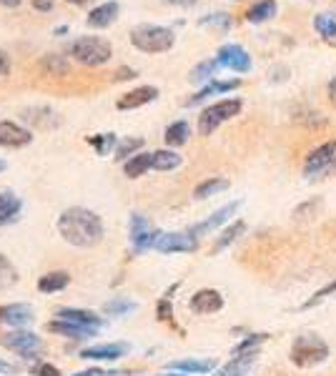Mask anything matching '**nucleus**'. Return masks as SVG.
Instances as JSON below:
<instances>
[{
	"mask_svg": "<svg viewBox=\"0 0 336 376\" xmlns=\"http://www.w3.org/2000/svg\"><path fill=\"white\" fill-rule=\"evenodd\" d=\"M58 233L71 246L91 248L103 241V221L95 211L73 206V209H66L60 213Z\"/></svg>",
	"mask_w": 336,
	"mask_h": 376,
	"instance_id": "f257e3e1",
	"label": "nucleus"
},
{
	"mask_svg": "<svg viewBox=\"0 0 336 376\" xmlns=\"http://www.w3.org/2000/svg\"><path fill=\"white\" fill-rule=\"evenodd\" d=\"M131 43L141 53L156 56V53L171 51L176 43V36L171 28H163V25H156V23H141L131 30Z\"/></svg>",
	"mask_w": 336,
	"mask_h": 376,
	"instance_id": "f03ea898",
	"label": "nucleus"
},
{
	"mask_svg": "<svg viewBox=\"0 0 336 376\" xmlns=\"http://www.w3.org/2000/svg\"><path fill=\"white\" fill-rule=\"evenodd\" d=\"M68 56L73 60H78L81 65L95 68V65H106L113 58V45L108 40H103V38L83 36L75 38L73 43L68 45Z\"/></svg>",
	"mask_w": 336,
	"mask_h": 376,
	"instance_id": "7ed1b4c3",
	"label": "nucleus"
},
{
	"mask_svg": "<svg viewBox=\"0 0 336 376\" xmlns=\"http://www.w3.org/2000/svg\"><path fill=\"white\" fill-rule=\"evenodd\" d=\"M329 356V346L322 336L316 333H301L296 336L291 344V362L301 369H309V366H316V364L326 362Z\"/></svg>",
	"mask_w": 336,
	"mask_h": 376,
	"instance_id": "20e7f679",
	"label": "nucleus"
},
{
	"mask_svg": "<svg viewBox=\"0 0 336 376\" xmlns=\"http://www.w3.org/2000/svg\"><path fill=\"white\" fill-rule=\"evenodd\" d=\"M241 108H243L241 98H224V101L211 103V106L201 110V116H198V133H201V136H211L221 124H226V121L239 116Z\"/></svg>",
	"mask_w": 336,
	"mask_h": 376,
	"instance_id": "39448f33",
	"label": "nucleus"
},
{
	"mask_svg": "<svg viewBox=\"0 0 336 376\" xmlns=\"http://www.w3.org/2000/svg\"><path fill=\"white\" fill-rule=\"evenodd\" d=\"M161 236H163V231H158L143 213H133L131 216V244H133V251L136 253L156 248V244H158Z\"/></svg>",
	"mask_w": 336,
	"mask_h": 376,
	"instance_id": "423d86ee",
	"label": "nucleus"
},
{
	"mask_svg": "<svg viewBox=\"0 0 336 376\" xmlns=\"http://www.w3.org/2000/svg\"><path fill=\"white\" fill-rule=\"evenodd\" d=\"M0 344L8 349V351H15L18 356L23 359H36L38 351L43 349V341L38 336L36 331H28V329H18V331H10L5 333Z\"/></svg>",
	"mask_w": 336,
	"mask_h": 376,
	"instance_id": "0eeeda50",
	"label": "nucleus"
},
{
	"mask_svg": "<svg viewBox=\"0 0 336 376\" xmlns=\"http://www.w3.org/2000/svg\"><path fill=\"white\" fill-rule=\"evenodd\" d=\"M216 60H219L221 68H228V71H234V73H249L251 71V56L243 51L239 43L221 45L219 53H216Z\"/></svg>",
	"mask_w": 336,
	"mask_h": 376,
	"instance_id": "6e6552de",
	"label": "nucleus"
},
{
	"mask_svg": "<svg viewBox=\"0 0 336 376\" xmlns=\"http://www.w3.org/2000/svg\"><path fill=\"white\" fill-rule=\"evenodd\" d=\"M334 161H336V141H326V143H322L319 148L311 151V156L304 163V176L314 178V176L324 174Z\"/></svg>",
	"mask_w": 336,
	"mask_h": 376,
	"instance_id": "1a4fd4ad",
	"label": "nucleus"
},
{
	"mask_svg": "<svg viewBox=\"0 0 336 376\" xmlns=\"http://www.w3.org/2000/svg\"><path fill=\"white\" fill-rule=\"evenodd\" d=\"M198 248V239L191 231H173V233H163L158 244H156V251L161 253H193Z\"/></svg>",
	"mask_w": 336,
	"mask_h": 376,
	"instance_id": "9d476101",
	"label": "nucleus"
},
{
	"mask_svg": "<svg viewBox=\"0 0 336 376\" xmlns=\"http://www.w3.org/2000/svg\"><path fill=\"white\" fill-rule=\"evenodd\" d=\"M131 351V346L125 341H108V344H93L81 351V359H91V362H118Z\"/></svg>",
	"mask_w": 336,
	"mask_h": 376,
	"instance_id": "9b49d317",
	"label": "nucleus"
},
{
	"mask_svg": "<svg viewBox=\"0 0 336 376\" xmlns=\"http://www.w3.org/2000/svg\"><path fill=\"white\" fill-rule=\"evenodd\" d=\"M241 209V201H231V203H226L224 209H219L213 216H208L206 221H201V224H196V226H191L189 231L196 236V239H201V236H206V233H211V231H216L219 226H224L226 221H231V216H234L236 211Z\"/></svg>",
	"mask_w": 336,
	"mask_h": 376,
	"instance_id": "f8f14e48",
	"label": "nucleus"
},
{
	"mask_svg": "<svg viewBox=\"0 0 336 376\" xmlns=\"http://www.w3.org/2000/svg\"><path fill=\"white\" fill-rule=\"evenodd\" d=\"M156 98H158V88L156 86H139V88H133V91L121 95L116 103V108L118 110H136V108H141V106L154 103Z\"/></svg>",
	"mask_w": 336,
	"mask_h": 376,
	"instance_id": "ddd939ff",
	"label": "nucleus"
},
{
	"mask_svg": "<svg viewBox=\"0 0 336 376\" xmlns=\"http://www.w3.org/2000/svg\"><path fill=\"white\" fill-rule=\"evenodd\" d=\"M118 13H121V5H118L116 0H106V3L88 10L86 15L88 28H108V25H113L118 21Z\"/></svg>",
	"mask_w": 336,
	"mask_h": 376,
	"instance_id": "4468645a",
	"label": "nucleus"
},
{
	"mask_svg": "<svg viewBox=\"0 0 336 376\" xmlns=\"http://www.w3.org/2000/svg\"><path fill=\"white\" fill-rule=\"evenodd\" d=\"M33 143V133L13 121H0V145L3 148H23Z\"/></svg>",
	"mask_w": 336,
	"mask_h": 376,
	"instance_id": "2eb2a0df",
	"label": "nucleus"
},
{
	"mask_svg": "<svg viewBox=\"0 0 336 376\" xmlns=\"http://www.w3.org/2000/svg\"><path fill=\"white\" fill-rule=\"evenodd\" d=\"M189 306L193 314H204V316L206 314H216L224 309V296L216 289H201L191 296Z\"/></svg>",
	"mask_w": 336,
	"mask_h": 376,
	"instance_id": "dca6fc26",
	"label": "nucleus"
},
{
	"mask_svg": "<svg viewBox=\"0 0 336 376\" xmlns=\"http://www.w3.org/2000/svg\"><path fill=\"white\" fill-rule=\"evenodd\" d=\"M33 306L28 304H10L0 309V321L15 329H25L28 324H33Z\"/></svg>",
	"mask_w": 336,
	"mask_h": 376,
	"instance_id": "f3484780",
	"label": "nucleus"
},
{
	"mask_svg": "<svg viewBox=\"0 0 336 376\" xmlns=\"http://www.w3.org/2000/svg\"><path fill=\"white\" fill-rule=\"evenodd\" d=\"M56 318H60V321H71V324L93 326V329H101L103 321H106V318L98 316V314H93V312H86V309H68V306L58 309V312H56Z\"/></svg>",
	"mask_w": 336,
	"mask_h": 376,
	"instance_id": "a211bd4d",
	"label": "nucleus"
},
{
	"mask_svg": "<svg viewBox=\"0 0 336 376\" xmlns=\"http://www.w3.org/2000/svg\"><path fill=\"white\" fill-rule=\"evenodd\" d=\"M241 86V80L239 78H231V80H211L208 86H204L201 91H198L196 95H191V98H186V103L183 106H196V103L206 101L208 95H216V93H228V91H236V88Z\"/></svg>",
	"mask_w": 336,
	"mask_h": 376,
	"instance_id": "6ab92c4d",
	"label": "nucleus"
},
{
	"mask_svg": "<svg viewBox=\"0 0 336 376\" xmlns=\"http://www.w3.org/2000/svg\"><path fill=\"white\" fill-rule=\"evenodd\" d=\"M48 329H51L53 333H60V336H68V339H75V341L91 339V336H95V333H98V329H93V326L71 324V321H60V318L51 321V324H48Z\"/></svg>",
	"mask_w": 336,
	"mask_h": 376,
	"instance_id": "aec40b11",
	"label": "nucleus"
},
{
	"mask_svg": "<svg viewBox=\"0 0 336 376\" xmlns=\"http://www.w3.org/2000/svg\"><path fill=\"white\" fill-rule=\"evenodd\" d=\"M168 371H178V374H211L216 369L213 359H181V362H171L166 366Z\"/></svg>",
	"mask_w": 336,
	"mask_h": 376,
	"instance_id": "412c9836",
	"label": "nucleus"
},
{
	"mask_svg": "<svg viewBox=\"0 0 336 376\" xmlns=\"http://www.w3.org/2000/svg\"><path fill=\"white\" fill-rule=\"evenodd\" d=\"M23 211V201L13 191H0V226L13 224Z\"/></svg>",
	"mask_w": 336,
	"mask_h": 376,
	"instance_id": "4be33fe9",
	"label": "nucleus"
},
{
	"mask_svg": "<svg viewBox=\"0 0 336 376\" xmlns=\"http://www.w3.org/2000/svg\"><path fill=\"white\" fill-rule=\"evenodd\" d=\"M71 283V274L68 271H51L38 279V291L40 294H58Z\"/></svg>",
	"mask_w": 336,
	"mask_h": 376,
	"instance_id": "5701e85b",
	"label": "nucleus"
},
{
	"mask_svg": "<svg viewBox=\"0 0 336 376\" xmlns=\"http://www.w3.org/2000/svg\"><path fill=\"white\" fill-rule=\"evenodd\" d=\"M148 168H154V153L141 151V153H136L133 158L125 161V163H123V174L128 176V178H141V176L146 174Z\"/></svg>",
	"mask_w": 336,
	"mask_h": 376,
	"instance_id": "b1692460",
	"label": "nucleus"
},
{
	"mask_svg": "<svg viewBox=\"0 0 336 376\" xmlns=\"http://www.w3.org/2000/svg\"><path fill=\"white\" fill-rule=\"evenodd\" d=\"M256 356H259V351H246V354L234 356V359H231V362H228L216 376H243L246 371H249V366H254Z\"/></svg>",
	"mask_w": 336,
	"mask_h": 376,
	"instance_id": "393cba45",
	"label": "nucleus"
},
{
	"mask_svg": "<svg viewBox=\"0 0 336 376\" xmlns=\"http://www.w3.org/2000/svg\"><path fill=\"white\" fill-rule=\"evenodd\" d=\"M314 28L322 36V40L331 48H336V15L331 13H319L314 18Z\"/></svg>",
	"mask_w": 336,
	"mask_h": 376,
	"instance_id": "a878e982",
	"label": "nucleus"
},
{
	"mask_svg": "<svg viewBox=\"0 0 336 376\" xmlns=\"http://www.w3.org/2000/svg\"><path fill=\"white\" fill-rule=\"evenodd\" d=\"M276 0H259V3H254V5L246 10V21L254 23V25H259V23H266L269 18H274L276 15Z\"/></svg>",
	"mask_w": 336,
	"mask_h": 376,
	"instance_id": "bb28decb",
	"label": "nucleus"
},
{
	"mask_svg": "<svg viewBox=\"0 0 336 376\" xmlns=\"http://www.w3.org/2000/svg\"><path fill=\"white\" fill-rule=\"evenodd\" d=\"M189 136H191V126L186 121H176L166 128L163 138H166V145L168 148H181L183 143H189Z\"/></svg>",
	"mask_w": 336,
	"mask_h": 376,
	"instance_id": "cd10ccee",
	"label": "nucleus"
},
{
	"mask_svg": "<svg viewBox=\"0 0 336 376\" xmlns=\"http://www.w3.org/2000/svg\"><path fill=\"white\" fill-rule=\"evenodd\" d=\"M228 186H231V183H228L226 178L213 176V178H206V181H201L196 188H193V198H196V201H204V198H211V196L226 191Z\"/></svg>",
	"mask_w": 336,
	"mask_h": 376,
	"instance_id": "c85d7f7f",
	"label": "nucleus"
},
{
	"mask_svg": "<svg viewBox=\"0 0 336 376\" xmlns=\"http://www.w3.org/2000/svg\"><path fill=\"white\" fill-rule=\"evenodd\" d=\"M243 231H246V224H243L241 218H239V221H234L231 226H226V228L221 231L219 239H216V244H213V253H219V251H224V248H228L236 239H239V236H241Z\"/></svg>",
	"mask_w": 336,
	"mask_h": 376,
	"instance_id": "c756f323",
	"label": "nucleus"
},
{
	"mask_svg": "<svg viewBox=\"0 0 336 376\" xmlns=\"http://www.w3.org/2000/svg\"><path fill=\"white\" fill-rule=\"evenodd\" d=\"M219 68L221 65H219V60L216 58L201 60V63L191 71V83H206V86H208V83L213 80V75L219 73Z\"/></svg>",
	"mask_w": 336,
	"mask_h": 376,
	"instance_id": "7c9ffc66",
	"label": "nucleus"
},
{
	"mask_svg": "<svg viewBox=\"0 0 336 376\" xmlns=\"http://www.w3.org/2000/svg\"><path fill=\"white\" fill-rule=\"evenodd\" d=\"M181 156L173 151V148H161V151H154V168L156 171H173V168L181 166Z\"/></svg>",
	"mask_w": 336,
	"mask_h": 376,
	"instance_id": "2f4dec72",
	"label": "nucleus"
},
{
	"mask_svg": "<svg viewBox=\"0 0 336 376\" xmlns=\"http://www.w3.org/2000/svg\"><path fill=\"white\" fill-rule=\"evenodd\" d=\"M143 138H125V141H121V143L116 145V161H128V158H133L136 153H141V148H143Z\"/></svg>",
	"mask_w": 336,
	"mask_h": 376,
	"instance_id": "473e14b6",
	"label": "nucleus"
},
{
	"mask_svg": "<svg viewBox=\"0 0 336 376\" xmlns=\"http://www.w3.org/2000/svg\"><path fill=\"white\" fill-rule=\"evenodd\" d=\"M18 279H21V276H18V268L13 266V261L0 253V289H10V286H15Z\"/></svg>",
	"mask_w": 336,
	"mask_h": 376,
	"instance_id": "72a5a7b5",
	"label": "nucleus"
},
{
	"mask_svg": "<svg viewBox=\"0 0 336 376\" xmlns=\"http://www.w3.org/2000/svg\"><path fill=\"white\" fill-rule=\"evenodd\" d=\"M88 143L93 145L98 156H108L110 151H116L118 141H116V133H98V136L88 138Z\"/></svg>",
	"mask_w": 336,
	"mask_h": 376,
	"instance_id": "f704fd0d",
	"label": "nucleus"
},
{
	"mask_svg": "<svg viewBox=\"0 0 336 376\" xmlns=\"http://www.w3.org/2000/svg\"><path fill=\"white\" fill-rule=\"evenodd\" d=\"M139 309L136 301H128V298H110L108 304L103 306V314H108V316H125V314H131Z\"/></svg>",
	"mask_w": 336,
	"mask_h": 376,
	"instance_id": "c9c22d12",
	"label": "nucleus"
},
{
	"mask_svg": "<svg viewBox=\"0 0 336 376\" xmlns=\"http://www.w3.org/2000/svg\"><path fill=\"white\" fill-rule=\"evenodd\" d=\"M266 341V333H254V336H249V339H243L239 346L234 349V356L239 354H246V351H259V344H263Z\"/></svg>",
	"mask_w": 336,
	"mask_h": 376,
	"instance_id": "e433bc0d",
	"label": "nucleus"
},
{
	"mask_svg": "<svg viewBox=\"0 0 336 376\" xmlns=\"http://www.w3.org/2000/svg\"><path fill=\"white\" fill-rule=\"evenodd\" d=\"M201 25H213V28H221V30H228L231 28V15L228 13H216V15H208V18H201Z\"/></svg>",
	"mask_w": 336,
	"mask_h": 376,
	"instance_id": "4c0bfd02",
	"label": "nucleus"
},
{
	"mask_svg": "<svg viewBox=\"0 0 336 376\" xmlns=\"http://www.w3.org/2000/svg\"><path fill=\"white\" fill-rule=\"evenodd\" d=\"M319 209H322V198H311V201L296 206V209H293V216L296 218H309V216H314Z\"/></svg>",
	"mask_w": 336,
	"mask_h": 376,
	"instance_id": "58836bf2",
	"label": "nucleus"
},
{
	"mask_svg": "<svg viewBox=\"0 0 336 376\" xmlns=\"http://www.w3.org/2000/svg\"><path fill=\"white\" fill-rule=\"evenodd\" d=\"M43 65L48 71L58 73V75H63L68 71V60L63 56H48V58H43Z\"/></svg>",
	"mask_w": 336,
	"mask_h": 376,
	"instance_id": "ea45409f",
	"label": "nucleus"
},
{
	"mask_svg": "<svg viewBox=\"0 0 336 376\" xmlns=\"http://www.w3.org/2000/svg\"><path fill=\"white\" fill-rule=\"evenodd\" d=\"M329 294H336V281H331V283H326V286H324L322 291H316L314 296L309 298L307 304H304V309H311V306H316L319 304V301H324V298L329 296Z\"/></svg>",
	"mask_w": 336,
	"mask_h": 376,
	"instance_id": "a19ab883",
	"label": "nucleus"
},
{
	"mask_svg": "<svg viewBox=\"0 0 336 376\" xmlns=\"http://www.w3.org/2000/svg\"><path fill=\"white\" fill-rule=\"evenodd\" d=\"M73 376H128L125 371H103V369H88L81 371V374H73Z\"/></svg>",
	"mask_w": 336,
	"mask_h": 376,
	"instance_id": "79ce46f5",
	"label": "nucleus"
},
{
	"mask_svg": "<svg viewBox=\"0 0 336 376\" xmlns=\"http://www.w3.org/2000/svg\"><path fill=\"white\" fill-rule=\"evenodd\" d=\"M33 374H36V376H63L58 369H56V366H53V364H40V366H38Z\"/></svg>",
	"mask_w": 336,
	"mask_h": 376,
	"instance_id": "37998d69",
	"label": "nucleus"
},
{
	"mask_svg": "<svg viewBox=\"0 0 336 376\" xmlns=\"http://www.w3.org/2000/svg\"><path fill=\"white\" fill-rule=\"evenodd\" d=\"M30 3H33V8H36L38 13H51L53 8H56L53 0H30Z\"/></svg>",
	"mask_w": 336,
	"mask_h": 376,
	"instance_id": "c03bdc74",
	"label": "nucleus"
},
{
	"mask_svg": "<svg viewBox=\"0 0 336 376\" xmlns=\"http://www.w3.org/2000/svg\"><path fill=\"white\" fill-rule=\"evenodd\" d=\"M139 75V71L136 68H118L116 71V80H131Z\"/></svg>",
	"mask_w": 336,
	"mask_h": 376,
	"instance_id": "a18cd8bd",
	"label": "nucleus"
},
{
	"mask_svg": "<svg viewBox=\"0 0 336 376\" xmlns=\"http://www.w3.org/2000/svg\"><path fill=\"white\" fill-rule=\"evenodd\" d=\"M158 318H161V321L171 318V304H168V298H161V304H158Z\"/></svg>",
	"mask_w": 336,
	"mask_h": 376,
	"instance_id": "49530a36",
	"label": "nucleus"
},
{
	"mask_svg": "<svg viewBox=\"0 0 336 376\" xmlns=\"http://www.w3.org/2000/svg\"><path fill=\"white\" fill-rule=\"evenodd\" d=\"M8 73H10V58L0 51V75H8Z\"/></svg>",
	"mask_w": 336,
	"mask_h": 376,
	"instance_id": "de8ad7c7",
	"label": "nucleus"
},
{
	"mask_svg": "<svg viewBox=\"0 0 336 376\" xmlns=\"http://www.w3.org/2000/svg\"><path fill=\"white\" fill-rule=\"evenodd\" d=\"M168 5H178V8H193L198 0H166Z\"/></svg>",
	"mask_w": 336,
	"mask_h": 376,
	"instance_id": "09e8293b",
	"label": "nucleus"
},
{
	"mask_svg": "<svg viewBox=\"0 0 336 376\" xmlns=\"http://www.w3.org/2000/svg\"><path fill=\"white\" fill-rule=\"evenodd\" d=\"M326 95H329V101L336 106V78L329 80V86H326Z\"/></svg>",
	"mask_w": 336,
	"mask_h": 376,
	"instance_id": "8fccbe9b",
	"label": "nucleus"
},
{
	"mask_svg": "<svg viewBox=\"0 0 336 376\" xmlns=\"http://www.w3.org/2000/svg\"><path fill=\"white\" fill-rule=\"evenodd\" d=\"M15 366L13 364H8V362H3V359H0V374H15Z\"/></svg>",
	"mask_w": 336,
	"mask_h": 376,
	"instance_id": "3c124183",
	"label": "nucleus"
},
{
	"mask_svg": "<svg viewBox=\"0 0 336 376\" xmlns=\"http://www.w3.org/2000/svg\"><path fill=\"white\" fill-rule=\"evenodd\" d=\"M23 0H0V5H5V8H18Z\"/></svg>",
	"mask_w": 336,
	"mask_h": 376,
	"instance_id": "603ef678",
	"label": "nucleus"
},
{
	"mask_svg": "<svg viewBox=\"0 0 336 376\" xmlns=\"http://www.w3.org/2000/svg\"><path fill=\"white\" fill-rule=\"evenodd\" d=\"M66 3H73V5H88V3H95V0H66Z\"/></svg>",
	"mask_w": 336,
	"mask_h": 376,
	"instance_id": "864d4df0",
	"label": "nucleus"
},
{
	"mask_svg": "<svg viewBox=\"0 0 336 376\" xmlns=\"http://www.w3.org/2000/svg\"><path fill=\"white\" fill-rule=\"evenodd\" d=\"M63 33H68V25H60V28H56V36H63Z\"/></svg>",
	"mask_w": 336,
	"mask_h": 376,
	"instance_id": "5fc2aeb1",
	"label": "nucleus"
},
{
	"mask_svg": "<svg viewBox=\"0 0 336 376\" xmlns=\"http://www.w3.org/2000/svg\"><path fill=\"white\" fill-rule=\"evenodd\" d=\"M0 171H5V163H3V161H0Z\"/></svg>",
	"mask_w": 336,
	"mask_h": 376,
	"instance_id": "6e6d98bb",
	"label": "nucleus"
}]
</instances>
